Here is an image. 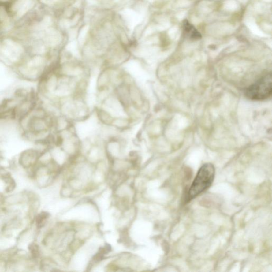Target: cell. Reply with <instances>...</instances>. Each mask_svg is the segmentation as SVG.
<instances>
[{
    "label": "cell",
    "mask_w": 272,
    "mask_h": 272,
    "mask_svg": "<svg viewBox=\"0 0 272 272\" xmlns=\"http://www.w3.org/2000/svg\"><path fill=\"white\" fill-rule=\"evenodd\" d=\"M215 174V169L212 164L206 163L202 166L189 189L188 201L193 199L209 188L214 181Z\"/></svg>",
    "instance_id": "6da1fadb"
},
{
    "label": "cell",
    "mask_w": 272,
    "mask_h": 272,
    "mask_svg": "<svg viewBox=\"0 0 272 272\" xmlns=\"http://www.w3.org/2000/svg\"><path fill=\"white\" fill-rule=\"evenodd\" d=\"M272 75L268 73L246 89L247 97L256 101L267 99L272 95Z\"/></svg>",
    "instance_id": "7a4b0ae2"
},
{
    "label": "cell",
    "mask_w": 272,
    "mask_h": 272,
    "mask_svg": "<svg viewBox=\"0 0 272 272\" xmlns=\"http://www.w3.org/2000/svg\"><path fill=\"white\" fill-rule=\"evenodd\" d=\"M184 29L185 34L191 39L197 40L202 37L200 33L198 32L197 30L188 21L184 22Z\"/></svg>",
    "instance_id": "3957f363"
},
{
    "label": "cell",
    "mask_w": 272,
    "mask_h": 272,
    "mask_svg": "<svg viewBox=\"0 0 272 272\" xmlns=\"http://www.w3.org/2000/svg\"><path fill=\"white\" fill-rule=\"evenodd\" d=\"M130 123V121L125 117H117L115 120H113L111 125L117 129H125L129 127Z\"/></svg>",
    "instance_id": "277c9868"
},
{
    "label": "cell",
    "mask_w": 272,
    "mask_h": 272,
    "mask_svg": "<svg viewBox=\"0 0 272 272\" xmlns=\"http://www.w3.org/2000/svg\"><path fill=\"white\" fill-rule=\"evenodd\" d=\"M49 214L45 212H43L38 215L36 218V223L39 228H40L43 226Z\"/></svg>",
    "instance_id": "5b68a950"
},
{
    "label": "cell",
    "mask_w": 272,
    "mask_h": 272,
    "mask_svg": "<svg viewBox=\"0 0 272 272\" xmlns=\"http://www.w3.org/2000/svg\"><path fill=\"white\" fill-rule=\"evenodd\" d=\"M30 250L34 256H36L39 254V249L37 246L35 244H32L30 246Z\"/></svg>",
    "instance_id": "8992f818"
}]
</instances>
